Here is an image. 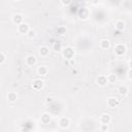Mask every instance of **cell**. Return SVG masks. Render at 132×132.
Wrapping results in <instances>:
<instances>
[{
    "mask_svg": "<svg viewBox=\"0 0 132 132\" xmlns=\"http://www.w3.org/2000/svg\"><path fill=\"white\" fill-rule=\"evenodd\" d=\"M106 77H107V81H109V82H113V81H116V79H117V77H116L114 74H109V75L106 76Z\"/></svg>",
    "mask_w": 132,
    "mask_h": 132,
    "instance_id": "obj_20",
    "label": "cell"
},
{
    "mask_svg": "<svg viewBox=\"0 0 132 132\" xmlns=\"http://www.w3.org/2000/svg\"><path fill=\"white\" fill-rule=\"evenodd\" d=\"M27 34H28V36H29V37H32V36L34 35V32H33L32 30H29V32H28Z\"/></svg>",
    "mask_w": 132,
    "mask_h": 132,
    "instance_id": "obj_25",
    "label": "cell"
},
{
    "mask_svg": "<svg viewBox=\"0 0 132 132\" xmlns=\"http://www.w3.org/2000/svg\"><path fill=\"white\" fill-rule=\"evenodd\" d=\"M36 63V58L34 56H28L26 58V64L28 66H33Z\"/></svg>",
    "mask_w": 132,
    "mask_h": 132,
    "instance_id": "obj_6",
    "label": "cell"
},
{
    "mask_svg": "<svg viewBox=\"0 0 132 132\" xmlns=\"http://www.w3.org/2000/svg\"><path fill=\"white\" fill-rule=\"evenodd\" d=\"M97 84L99 86H105L107 84V77L105 75H100L98 78H97Z\"/></svg>",
    "mask_w": 132,
    "mask_h": 132,
    "instance_id": "obj_7",
    "label": "cell"
},
{
    "mask_svg": "<svg viewBox=\"0 0 132 132\" xmlns=\"http://www.w3.org/2000/svg\"><path fill=\"white\" fill-rule=\"evenodd\" d=\"M119 93H120L121 95H126V94L128 93V89H127L126 87H120V88H119Z\"/></svg>",
    "mask_w": 132,
    "mask_h": 132,
    "instance_id": "obj_18",
    "label": "cell"
},
{
    "mask_svg": "<svg viewBox=\"0 0 132 132\" xmlns=\"http://www.w3.org/2000/svg\"><path fill=\"white\" fill-rule=\"evenodd\" d=\"M4 61H5V56H4L2 53H0V64L3 63Z\"/></svg>",
    "mask_w": 132,
    "mask_h": 132,
    "instance_id": "obj_23",
    "label": "cell"
},
{
    "mask_svg": "<svg viewBox=\"0 0 132 132\" xmlns=\"http://www.w3.org/2000/svg\"><path fill=\"white\" fill-rule=\"evenodd\" d=\"M57 32H58L59 35H64L66 33V28H64V27H58Z\"/></svg>",
    "mask_w": 132,
    "mask_h": 132,
    "instance_id": "obj_19",
    "label": "cell"
},
{
    "mask_svg": "<svg viewBox=\"0 0 132 132\" xmlns=\"http://www.w3.org/2000/svg\"><path fill=\"white\" fill-rule=\"evenodd\" d=\"M50 121H51V116L48 113H43L41 116V122L43 124H47V123H50Z\"/></svg>",
    "mask_w": 132,
    "mask_h": 132,
    "instance_id": "obj_15",
    "label": "cell"
},
{
    "mask_svg": "<svg viewBox=\"0 0 132 132\" xmlns=\"http://www.w3.org/2000/svg\"><path fill=\"white\" fill-rule=\"evenodd\" d=\"M100 122H101V124H105V125H107V124L110 122V116L107 114V113H103V114H101V117H100Z\"/></svg>",
    "mask_w": 132,
    "mask_h": 132,
    "instance_id": "obj_5",
    "label": "cell"
},
{
    "mask_svg": "<svg viewBox=\"0 0 132 132\" xmlns=\"http://www.w3.org/2000/svg\"><path fill=\"white\" fill-rule=\"evenodd\" d=\"M78 15H79L80 19H86L89 15V10L87 8H80L79 12H78Z\"/></svg>",
    "mask_w": 132,
    "mask_h": 132,
    "instance_id": "obj_9",
    "label": "cell"
},
{
    "mask_svg": "<svg viewBox=\"0 0 132 132\" xmlns=\"http://www.w3.org/2000/svg\"><path fill=\"white\" fill-rule=\"evenodd\" d=\"M59 126L61 128H67L69 126V120L67 118H62L60 121H59Z\"/></svg>",
    "mask_w": 132,
    "mask_h": 132,
    "instance_id": "obj_8",
    "label": "cell"
},
{
    "mask_svg": "<svg viewBox=\"0 0 132 132\" xmlns=\"http://www.w3.org/2000/svg\"><path fill=\"white\" fill-rule=\"evenodd\" d=\"M116 28L118 29V30H123L124 28H125V22L124 21H118V22H116Z\"/></svg>",
    "mask_w": 132,
    "mask_h": 132,
    "instance_id": "obj_16",
    "label": "cell"
},
{
    "mask_svg": "<svg viewBox=\"0 0 132 132\" xmlns=\"http://www.w3.org/2000/svg\"><path fill=\"white\" fill-rule=\"evenodd\" d=\"M29 30H30V27H29L28 24H26V23H22V24L19 25V32H20V33L27 34V33L29 32Z\"/></svg>",
    "mask_w": 132,
    "mask_h": 132,
    "instance_id": "obj_2",
    "label": "cell"
},
{
    "mask_svg": "<svg viewBox=\"0 0 132 132\" xmlns=\"http://www.w3.org/2000/svg\"><path fill=\"white\" fill-rule=\"evenodd\" d=\"M60 47H61V45H60V43H58V42H56V43H54V45H53V50L54 51H60Z\"/></svg>",
    "mask_w": 132,
    "mask_h": 132,
    "instance_id": "obj_21",
    "label": "cell"
},
{
    "mask_svg": "<svg viewBox=\"0 0 132 132\" xmlns=\"http://www.w3.org/2000/svg\"><path fill=\"white\" fill-rule=\"evenodd\" d=\"M12 21H13L14 24L20 25V24L23 23V15L20 14V13H15V14H13V16H12Z\"/></svg>",
    "mask_w": 132,
    "mask_h": 132,
    "instance_id": "obj_3",
    "label": "cell"
},
{
    "mask_svg": "<svg viewBox=\"0 0 132 132\" xmlns=\"http://www.w3.org/2000/svg\"><path fill=\"white\" fill-rule=\"evenodd\" d=\"M42 86H43V80H41V79H35L32 84V87L35 89H40V88H42Z\"/></svg>",
    "mask_w": 132,
    "mask_h": 132,
    "instance_id": "obj_11",
    "label": "cell"
},
{
    "mask_svg": "<svg viewBox=\"0 0 132 132\" xmlns=\"http://www.w3.org/2000/svg\"><path fill=\"white\" fill-rule=\"evenodd\" d=\"M7 98H8L9 101L13 102V101H15L18 99V94L15 92H9L8 95H7Z\"/></svg>",
    "mask_w": 132,
    "mask_h": 132,
    "instance_id": "obj_13",
    "label": "cell"
},
{
    "mask_svg": "<svg viewBox=\"0 0 132 132\" xmlns=\"http://www.w3.org/2000/svg\"><path fill=\"white\" fill-rule=\"evenodd\" d=\"M105 132H108V131H105Z\"/></svg>",
    "mask_w": 132,
    "mask_h": 132,
    "instance_id": "obj_26",
    "label": "cell"
},
{
    "mask_svg": "<svg viewBox=\"0 0 132 132\" xmlns=\"http://www.w3.org/2000/svg\"><path fill=\"white\" fill-rule=\"evenodd\" d=\"M47 68L45 66H39L38 69H37V72L39 75H46L47 74Z\"/></svg>",
    "mask_w": 132,
    "mask_h": 132,
    "instance_id": "obj_12",
    "label": "cell"
},
{
    "mask_svg": "<svg viewBox=\"0 0 132 132\" xmlns=\"http://www.w3.org/2000/svg\"><path fill=\"white\" fill-rule=\"evenodd\" d=\"M101 131H102V132H105V131H107V125H105V124H102V125H101Z\"/></svg>",
    "mask_w": 132,
    "mask_h": 132,
    "instance_id": "obj_22",
    "label": "cell"
},
{
    "mask_svg": "<svg viewBox=\"0 0 132 132\" xmlns=\"http://www.w3.org/2000/svg\"><path fill=\"white\" fill-rule=\"evenodd\" d=\"M48 53H50V48H48L47 46H41V47L39 48V54H40L41 56H47Z\"/></svg>",
    "mask_w": 132,
    "mask_h": 132,
    "instance_id": "obj_14",
    "label": "cell"
},
{
    "mask_svg": "<svg viewBox=\"0 0 132 132\" xmlns=\"http://www.w3.org/2000/svg\"><path fill=\"white\" fill-rule=\"evenodd\" d=\"M107 104H108L109 107L113 108V107H116V106L119 104V101H118L116 98H109V99L107 100Z\"/></svg>",
    "mask_w": 132,
    "mask_h": 132,
    "instance_id": "obj_10",
    "label": "cell"
},
{
    "mask_svg": "<svg viewBox=\"0 0 132 132\" xmlns=\"http://www.w3.org/2000/svg\"><path fill=\"white\" fill-rule=\"evenodd\" d=\"M109 40L108 39H102L101 40V42H100V46L102 47V48H107V47H109Z\"/></svg>",
    "mask_w": 132,
    "mask_h": 132,
    "instance_id": "obj_17",
    "label": "cell"
},
{
    "mask_svg": "<svg viewBox=\"0 0 132 132\" xmlns=\"http://www.w3.org/2000/svg\"><path fill=\"white\" fill-rule=\"evenodd\" d=\"M61 3H62V4L67 5V4H70V3H71V1H70V0H68V1H63V0H61Z\"/></svg>",
    "mask_w": 132,
    "mask_h": 132,
    "instance_id": "obj_24",
    "label": "cell"
},
{
    "mask_svg": "<svg viewBox=\"0 0 132 132\" xmlns=\"http://www.w3.org/2000/svg\"><path fill=\"white\" fill-rule=\"evenodd\" d=\"M126 52V46L124 44H117L116 47H114V53L118 55V56H122L124 55V53Z\"/></svg>",
    "mask_w": 132,
    "mask_h": 132,
    "instance_id": "obj_1",
    "label": "cell"
},
{
    "mask_svg": "<svg viewBox=\"0 0 132 132\" xmlns=\"http://www.w3.org/2000/svg\"><path fill=\"white\" fill-rule=\"evenodd\" d=\"M64 56L67 58V59H71L72 57H73V55H74V51L71 48V47H67V48H65L64 50Z\"/></svg>",
    "mask_w": 132,
    "mask_h": 132,
    "instance_id": "obj_4",
    "label": "cell"
}]
</instances>
